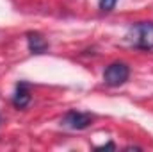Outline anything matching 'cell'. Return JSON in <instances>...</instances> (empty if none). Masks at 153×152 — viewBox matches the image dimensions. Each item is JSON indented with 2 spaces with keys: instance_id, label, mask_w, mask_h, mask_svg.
I'll list each match as a JSON object with an SVG mask.
<instances>
[{
  "instance_id": "8992f818",
  "label": "cell",
  "mask_w": 153,
  "mask_h": 152,
  "mask_svg": "<svg viewBox=\"0 0 153 152\" xmlns=\"http://www.w3.org/2000/svg\"><path fill=\"white\" fill-rule=\"evenodd\" d=\"M116 2H117V0H100V9H102L103 13H109V11L114 9Z\"/></svg>"
},
{
  "instance_id": "6da1fadb",
  "label": "cell",
  "mask_w": 153,
  "mask_h": 152,
  "mask_svg": "<svg viewBox=\"0 0 153 152\" xmlns=\"http://www.w3.org/2000/svg\"><path fill=\"white\" fill-rule=\"evenodd\" d=\"M126 41L141 50H152L153 48V22H139L134 23L128 32Z\"/></svg>"
},
{
  "instance_id": "3957f363",
  "label": "cell",
  "mask_w": 153,
  "mask_h": 152,
  "mask_svg": "<svg viewBox=\"0 0 153 152\" xmlns=\"http://www.w3.org/2000/svg\"><path fill=\"white\" fill-rule=\"evenodd\" d=\"M91 123H93V114L82 113V111H68L61 120V125H64L68 129H73V131L87 129Z\"/></svg>"
},
{
  "instance_id": "7a4b0ae2",
  "label": "cell",
  "mask_w": 153,
  "mask_h": 152,
  "mask_svg": "<svg viewBox=\"0 0 153 152\" xmlns=\"http://www.w3.org/2000/svg\"><path fill=\"white\" fill-rule=\"evenodd\" d=\"M128 77H130V66L119 61L109 65L103 72V81L107 86H121L128 81Z\"/></svg>"
},
{
  "instance_id": "277c9868",
  "label": "cell",
  "mask_w": 153,
  "mask_h": 152,
  "mask_svg": "<svg viewBox=\"0 0 153 152\" xmlns=\"http://www.w3.org/2000/svg\"><path fill=\"white\" fill-rule=\"evenodd\" d=\"M32 100V95H30V90H29V84L27 82H18L16 84V91L13 95V106L18 108V109H25Z\"/></svg>"
},
{
  "instance_id": "52a82bcc",
  "label": "cell",
  "mask_w": 153,
  "mask_h": 152,
  "mask_svg": "<svg viewBox=\"0 0 153 152\" xmlns=\"http://www.w3.org/2000/svg\"><path fill=\"white\" fill-rule=\"evenodd\" d=\"M94 150H116L114 143H107V145H102V147H96Z\"/></svg>"
},
{
  "instance_id": "5b68a950",
  "label": "cell",
  "mask_w": 153,
  "mask_h": 152,
  "mask_svg": "<svg viewBox=\"0 0 153 152\" xmlns=\"http://www.w3.org/2000/svg\"><path fill=\"white\" fill-rule=\"evenodd\" d=\"M27 45H29L30 54H45L48 50V41L36 31L27 32Z\"/></svg>"
}]
</instances>
